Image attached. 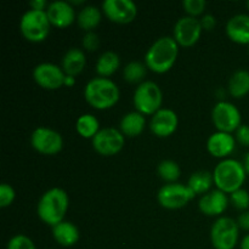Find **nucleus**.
Masks as SVG:
<instances>
[{"label":"nucleus","mask_w":249,"mask_h":249,"mask_svg":"<svg viewBox=\"0 0 249 249\" xmlns=\"http://www.w3.org/2000/svg\"><path fill=\"white\" fill-rule=\"evenodd\" d=\"M15 196H16L15 190L11 185L5 184V182L0 185V207L1 208L11 206V203L15 199Z\"/></svg>","instance_id":"33"},{"label":"nucleus","mask_w":249,"mask_h":249,"mask_svg":"<svg viewBox=\"0 0 249 249\" xmlns=\"http://www.w3.org/2000/svg\"><path fill=\"white\" fill-rule=\"evenodd\" d=\"M68 195L60 187L48 190L39 199L36 212L41 220L50 226H55L63 221L68 211Z\"/></svg>","instance_id":"2"},{"label":"nucleus","mask_w":249,"mask_h":249,"mask_svg":"<svg viewBox=\"0 0 249 249\" xmlns=\"http://www.w3.org/2000/svg\"><path fill=\"white\" fill-rule=\"evenodd\" d=\"M241 249H249V233L241 241Z\"/></svg>","instance_id":"41"},{"label":"nucleus","mask_w":249,"mask_h":249,"mask_svg":"<svg viewBox=\"0 0 249 249\" xmlns=\"http://www.w3.org/2000/svg\"><path fill=\"white\" fill-rule=\"evenodd\" d=\"M134 106L141 114H153L160 111L163 102V94L160 85L152 80H145L134 91Z\"/></svg>","instance_id":"6"},{"label":"nucleus","mask_w":249,"mask_h":249,"mask_svg":"<svg viewBox=\"0 0 249 249\" xmlns=\"http://www.w3.org/2000/svg\"><path fill=\"white\" fill-rule=\"evenodd\" d=\"M179 53V44L173 36H160L148 48L145 53V62L152 72H168L174 66Z\"/></svg>","instance_id":"1"},{"label":"nucleus","mask_w":249,"mask_h":249,"mask_svg":"<svg viewBox=\"0 0 249 249\" xmlns=\"http://www.w3.org/2000/svg\"><path fill=\"white\" fill-rule=\"evenodd\" d=\"M226 34L237 44L249 45V15L237 14L226 23Z\"/></svg>","instance_id":"19"},{"label":"nucleus","mask_w":249,"mask_h":249,"mask_svg":"<svg viewBox=\"0 0 249 249\" xmlns=\"http://www.w3.org/2000/svg\"><path fill=\"white\" fill-rule=\"evenodd\" d=\"M87 58L83 50L78 48H71L62 57V70L67 75H73L82 73L84 70Z\"/></svg>","instance_id":"22"},{"label":"nucleus","mask_w":249,"mask_h":249,"mask_svg":"<svg viewBox=\"0 0 249 249\" xmlns=\"http://www.w3.org/2000/svg\"><path fill=\"white\" fill-rule=\"evenodd\" d=\"M31 143L39 153L50 156L62 150L63 139L58 131L46 126H39L32 133Z\"/></svg>","instance_id":"11"},{"label":"nucleus","mask_w":249,"mask_h":249,"mask_svg":"<svg viewBox=\"0 0 249 249\" xmlns=\"http://www.w3.org/2000/svg\"><path fill=\"white\" fill-rule=\"evenodd\" d=\"M230 201L240 211L246 212L249 208V192L245 189H240L230 195Z\"/></svg>","instance_id":"30"},{"label":"nucleus","mask_w":249,"mask_h":249,"mask_svg":"<svg viewBox=\"0 0 249 249\" xmlns=\"http://www.w3.org/2000/svg\"><path fill=\"white\" fill-rule=\"evenodd\" d=\"M203 28L201 26V21L196 17L184 16L177 21L173 31V38L177 40V43L181 46L195 45L201 38V34Z\"/></svg>","instance_id":"13"},{"label":"nucleus","mask_w":249,"mask_h":249,"mask_svg":"<svg viewBox=\"0 0 249 249\" xmlns=\"http://www.w3.org/2000/svg\"><path fill=\"white\" fill-rule=\"evenodd\" d=\"M195 192L187 185L173 182L162 186L158 191L157 199L165 209H180L195 198Z\"/></svg>","instance_id":"8"},{"label":"nucleus","mask_w":249,"mask_h":249,"mask_svg":"<svg viewBox=\"0 0 249 249\" xmlns=\"http://www.w3.org/2000/svg\"><path fill=\"white\" fill-rule=\"evenodd\" d=\"M240 226L229 216H220L211 229V241L215 249H233L238 242Z\"/></svg>","instance_id":"7"},{"label":"nucleus","mask_w":249,"mask_h":249,"mask_svg":"<svg viewBox=\"0 0 249 249\" xmlns=\"http://www.w3.org/2000/svg\"><path fill=\"white\" fill-rule=\"evenodd\" d=\"M33 78L39 87L48 90L60 89L65 83L66 73L62 67L51 62L39 63L33 70Z\"/></svg>","instance_id":"14"},{"label":"nucleus","mask_w":249,"mask_h":249,"mask_svg":"<svg viewBox=\"0 0 249 249\" xmlns=\"http://www.w3.org/2000/svg\"><path fill=\"white\" fill-rule=\"evenodd\" d=\"M29 6L33 10H40V11H46L45 9H48L49 4L45 0H33V1L29 2Z\"/></svg>","instance_id":"38"},{"label":"nucleus","mask_w":249,"mask_h":249,"mask_svg":"<svg viewBox=\"0 0 249 249\" xmlns=\"http://www.w3.org/2000/svg\"><path fill=\"white\" fill-rule=\"evenodd\" d=\"M212 121L216 130L231 134L240 128L242 124L241 123L242 117H241L240 109L235 105L229 101H220L213 107Z\"/></svg>","instance_id":"9"},{"label":"nucleus","mask_w":249,"mask_h":249,"mask_svg":"<svg viewBox=\"0 0 249 249\" xmlns=\"http://www.w3.org/2000/svg\"><path fill=\"white\" fill-rule=\"evenodd\" d=\"M237 224L238 226H240V229L249 231V211L243 212V213L238 216Z\"/></svg>","instance_id":"37"},{"label":"nucleus","mask_w":249,"mask_h":249,"mask_svg":"<svg viewBox=\"0 0 249 249\" xmlns=\"http://www.w3.org/2000/svg\"><path fill=\"white\" fill-rule=\"evenodd\" d=\"M199 21H201V26L204 31H212L216 26V18L211 14L203 15Z\"/></svg>","instance_id":"36"},{"label":"nucleus","mask_w":249,"mask_h":249,"mask_svg":"<svg viewBox=\"0 0 249 249\" xmlns=\"http://www.w3.org/2000/svg\"><path fill=\"white\" fill-rule=\"evenodd\" d=\"M7 249H36V246L28 236L19 233L9 241Z\"/></svg>","instance_id":"31"},{"label":"nucleus","mask_w":249,"mask_h":249,"mask_svg":"<svg viewBox=\"0 0 249 249\" xmlns=\"http://www.w3.org/2000/svg\"><path fill=\"white\" fill-rule=\"evenodd\" d=\"M236 146V139L232 134L216 131L207 140V150L213 157L224 158L233 152Z\"/></svg>","instance_id":"18"},{"label":"nucleus","mask_w":249,"mask_h":249,"mask_svg":"<svg viewBox=\"0 0 249 249\" xmlns=\"http://www.w3.org/2000/svg\"><path fill=\"white\" fill-rule=\"evenodd\" d=\"M247 6H248V9H249V1L247 2Z\"/></svg>","instance_id":"42"},{"label":"nucleus","mask_w":249,"mask_h":249,"mask_svg":"<svg viewBox=\"0 0 249 249\" xmlns=\"http://www.w3.org/2000/svg\"><path fill=\"white\" fill-rule=\"evenodd\" d=\"M102 11L114 23H130L138 15V6L133 0H105Z\"/></svg>","instance_id":"12"},{"label":"nucleus","mask_w":249,"mask_h":249,"mask_svg":"<svg viewBox=\"0 0 249 249\" xmlns=\"http://www.w3.org/2000/svg\"><path fill=\"white\" fill-rule=\"evenodd\" d=\"M75 129L78 134L84 139H92L100 130V122L94 114L85 113L82 114L77 119L75 123Z\"/></svg>","instance_id":"27"},{"label":"nucleus","mask_w":249,"mask_h":249,"mask_svg":"<svg viewBox=\"0 0 249 249\" xmlns=\"http://www.w3.org/2000/svg\"><path fill=\"white\" fill-rule=\"evenodd\" d=\"M157 172L158 175L160 177V179L167 181L168 184L177 182V180L180 178V174H181L179 164L172 160H162V162L158 164Z\"/></svg>","instance_id":"28"},{"label":"nucleus","mask_w":249,"mask_h":249,"mask_svg":"<svg viewBox=\"0 0 249 249\" xmlns=\"http://www.w3.org/2000/svg\"><path fill=\"white\" fill-rule=\"evenodd\" d=\"M179 118L175 111L170 108H160L152 116L150 129L158 138H168L178 129Z\"/></svg>","instance_id":"15"},{"label":"nucleus","mask_w":249,"mask_h":249,"mask_svg":"<svg viewBox=\"0 0 249 249\" xmlns=\"http://www.w3.org/2000/svg\"><path fill=\"white\" fill-rule=\"evenodd\" d=\"M50 19L46 11L27 10L19 19V29L27 40L32 43H40L45 40L50 33Z\"/></svg>","instance_id":"5"},{"label":"nucleus","mask_w":249,"mask_h":249,"mask_svg":"<svg viewBox=\"0 0 249 249\" xmlns=\"http://www.w3.org/2000/svg\"><path fill=\"white\" fill-rule=\"evenodd\" d=\"M100 45V39L95 32H87L83 36V48L88 51H95Z\"/></svg>","instance_id":"34"},{"label":"nucleus","mask_w":249,"mask_h":249,"mask_svg":"<svg viewBox=\"0 0 249 249\" xmlns=\"http://www.w3.org/2000/svg\"><path fill=\"white\" fill-rule=\"evenodd\" d=\"M101 11L94 5H87L79 11L77 17L78 24L85 32H92L101 22Z\"/></svg>","instance_id":"25"},{"label":"nucleus","mask_w":249,"mask_h":249,"mask_svg":"<svg viewBox=\"0 0 249 249\" xmlns=\"http://www.w3.org/2000/svg\"><path fill=\"white\" fill-rule=\"evenodd\" d=\"M235 139L241 145L249 146V125H247V124H241L240 128L236 130Z\"/></svg>","instance_id":"35"},{"label":"nucleus","mask_w":249,"mask_h":249,"mask_svg":"<svg viewBox=\"0 0 249 249\" xmlns=\"http://www.w3.org/2000/svg\"><path fill=\"white\" fill-rule=\"evenodd\" d=\"M146 68L147 66L139 61H131L124 67L123 77L129 83H142L146 75Z\"/></svg>","instance_id":"29"},{"label":"nucleus","mask_w":249,"mask_h":249,"mask_svg":"<svg viewBox=\"0 0 249 249\" xmlns=\"http://www.w3.org/2000/svg\"><path fill=\"white\" fill-rule=\"evenodd\" d=\"M50 23L58 28L71 26L75 19V11L72 4L65 0H56L49 4L46 9Z\"/></svg>","instance_id":"16"},{"label":"nucleus","mask_w":249,"mask_h":249,"mask_svg":"<svg viewBox=\"0 0 249 249\" xmlns=\"http://www.w3.org/2000/svg\"><path fill=\"white\" fill-rule=\"evenodd\" d=\"M248 51H249V49H248Z\"/></svg>","instance_id":"43"},{"label":"nucleus","mask_w":249,"mask_h":249,"mask_svg":"<svg viewBox=\"0 0 249 249\" xmlns=\"http://www.w3.org/2000/svg\"><path fill=\"white\" fill-rule=\"evenodd\" d=\"M119 65H121V60H119L118 53H114V51H105L97 58L95 70L100 77L107 78L118 70Z\"/></svg>","instance_id":"23"},{"label":"nucleus","mask_w":249,"mask_h":249,"mask_svg":"<svg viewBox=\"0 0 249 249\" xmlns=\"http://www.w3.org/2000/svg\"><path fill=\"white\" fill-rule=\"evenodd\" d=\"M182 6H184L185 11L189 14V16L196 17L204 11L207 2L204 0H184Z\"/></svg>","instance_id":"32"},{"label":"nucleus","mask_w":249,"mask_h":249,"mask_svg":"<svg viewBox=\"0 0 249 249\" xmlns=\"http://www.w3.org/2000/svg\"><path fill=\"white\" fill-rule=\"evenodd\" d=\"M125 142V136L121 130L112 126L100 129L99 133L91 139V143L94 150L99 155L111 157L121 152Z\"/></svg>","instance_id":"10"},{"label":"nucleus","mask_w":249,"mask_h":249,"mask_svg":"<svg viewBox=\"0 0 249 249\" xmlns=\"http://www.w3.org/2000/svg\"><path fill=\"white\" fill-rule=\"evenodd\" d=\"M229 91L236 99L245 97L249 92V72L247 70H238L231 75L229 80Z\"/></svg>","instance_id":"24"},{"label":"nucleus","mask_w":249,"mask_h":249,"mask_svg":"<svg viewBox=\"0 0 249 249\" xmlns=\"http://www.w3.org/2000/svg\"><path fill=\"white\" fill-rule=\"evenodd\" d=\"M75 84V78L73 77V75H67L66 74V78H65V83H63V85H66V87L71 88L73 87V85Z\"/></svg>","instance_id":"39"},{"label":"nucleus","mask_w":249,"mask_h":249,"mask_svg":"<svg viewBox=\"0 0 249 249\" xmlns=\"http://www.w3.org/2000/svg\"><path fill=\"white\" fill-rule=\"evenodd\" d=\"M242 164H243V168H245V170H246V174L249 175V152L246 153L245 157H243Z\"/></svg>","instance_id":"40"},{"label":"nucleus","mask_w":249,"mask_h":249,"mask_svg":"<svg viewBox=\"0 0 249 249\" xmlns=\"http://www.w3.org/2000/svg\"><path fill=\"white\" fill-rule=\"evenodd\" d=\"M247 174L242 162L233 158H225L219 162L213 172V179L216 189L230 195L242 189Z\"/></svg>","instance_id":"4"},{"label":"nucleus","mask_w":249,"mask_h":249,"mask_svg":"<svg viewBox=\"0 0 249 249\" xmlns=\"http://www.w3.org/2000/svg\"><path fill=\"white\" fill-rule=\"evenodd\" d=\"M53 236L58 245L72 247L79 241V230L71 221H61L53 228Z\"/></svg>","instance_id":"20"},{"label":"nucleus","mask_w":249,"mask_h":249,"mask_svg":"<svg viewBox=\"0 0 249 249\" xmlns=\"http://www.w3.org/2000/svg\"><path fill=\"white\" fill-rule=\"evenodd\" d=\"M214 184L213 173L208 170H198L191 174L187 181V186L195 192V195H206Z\"/></svg>","instance_id":"26"},{"label":"nucleus","mask_w":249,"mask_h":249,"mask_svg":"<svg viewBox=\"0 0 249 249\" xmlns=\"http://www.w3.org/2000/svg\"><path fill=\"white\" fill-rule=\"evenodd\" d=\"M145 116L138 111L124 114L121 119V123H119L122 134L124 136H128V138H135V136L140 135L145 129Z\"/></svg>","instance_id":"21"},{"label":"nucleus","mask_w":249,"mask_h":249,"mask_svg":"<svg viewBox=\"0 0 249 249\" xmlns=\"http://www.w3.org/2000/svg\"><path fill=\"white\" fill-rule=\"evenodd\" d=\"M229 197L225 192L220 190H212L201 197L198 202V208L204 215L218 216L221 215L228 209Z\"/></svg>","instance_id":"17"},{"label":"nucleus","mask_w":249,"mask_h":249,"mask_svg":"<svg viewBox=\"0 0 249 249\" xmlns=\"http://www.w3.org/2000/svg\"><path fill=\"white\" fill-rule=\"evenodd\" d=\"M121 91L113 80L104 77L90 79L84 88L88 104L96 109H108L118 102Z\"/></svg>","instance_id":"3"}]
</instances>
